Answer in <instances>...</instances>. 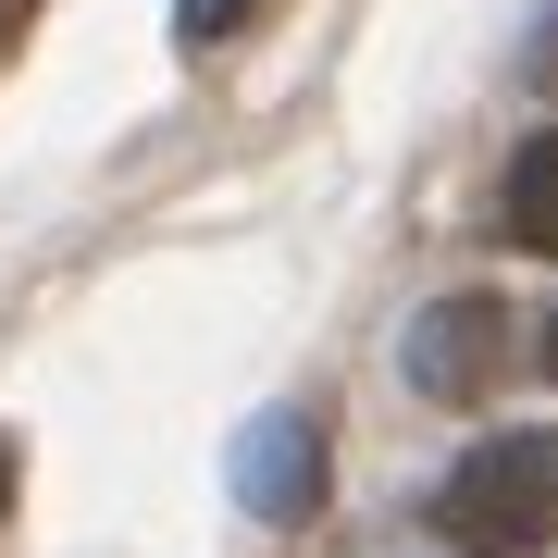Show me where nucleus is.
<instances>
[{"label":"nucleus","instance_id":"f257e3e1","mask_svg":"<svg viewBox=\"0 0 558 558\" xmlns=\"http://www.w3.org/2000/svg\"><path fill=\"white\" fill-rule=\"evenodd\" d=\"M435 521L472 558H534L558 534V435H484L459 472L435 484Z\"/></svg>","mask_w":558,"mask_h":558},{"label":"nucleus","instance_id":"f03ea898","mask_svg":"<svg viewBox=\"0 0 558 558\" xmlns=\"http://www.w3.org/2000/svg\"><path fill=\"white\" fill-rule=\"evenodd\" d=\"M497 360H509V311L497 299H435L410 323V385L447 398V410H472L484 385H497Z\"/></svg>","mask_w":558,"mask_h":558},{"label":"nucleus","instance_id":"7ed1b4c3","mask_svg":"<svg viewBox=\"0 0 558 558\" xmlns=\"http://www.w3.org/2000/svg\"><path fill=\"white\" fill-rule=\"evenodd\" d=\"M236 497L260 521H311L323 509V422L311 410H260L236 435Z\"/></svg>","mask_w":558,"mask_h":558},{"label":"nucleus","instance_id":"20e7f679","mask_svg":"<svg viewBox=\"0 0 558 558\" xmlns=\"http://www.w3.org/2000/svg\"><path fill=\"white\" fill-rule=\"evenodd\" d=\"M509 236L558 260V124H546V137H521V161H509Z\"/></svg>","mask_w":558,"mask_h":558},{"label":"nucleus","instance_id":"39448f33","mask_svg":"<svg viewBox=\"0 0 558 558\" xmlns=\"http://www.w3.org/2000/svg\"><path fill=\"white\" fill-rule=\"evenodd\" d=\"M248 13H260V0H174V38H186V50H223Z\"/></svg>","mask_w":558,"mask_h":558},{"label":"nucleus","instance_id":"423d86ee","mask_svg":"<svg viewBox=\"0 0 558 558\" xmlns=\"http://www.w3.org/2000/svg\"><path fill=\"white\" fill-rule=\"evenodd\" d=\"M25 13H38V0H0V50H13V38H25Z\"/></svg>","mask_w":558,"mask_h":558},{"label":"nucleus","instance_id":"0eeeda50","mask_svg":"<svg viewBox=\"0 0 558 558\" xmlns=\"http://www.w3.org/2000/svg\"><path fill=\"white\" fill-rule=\"evenodd\" d=\"M534 75H546V87H558V25H546V50H534Z\"/></svg>","mask_w":558,"mask_h":558},{"label":"nucleus","instance_id":"6e6552de","mask_svg":"<svg viewBox=\"0 0 558 558\" xmlns=\"http://www.w3.org/2000/svg\"><path fill=\"white\" fill-rule=\"evenodd\" d=\"M0 509H13V447H0Z\"/></svg>","mask_w":558,"mask_h":558},{"label":"nucleus","instance_id":"1a4fd4ad","mask_svg":"<svg viewBox=\"0 0 558 558\" xmlns=\"http://www.w3.org/2000/svg\"><path fill=\"white\" fill-rule=\"evenodd\" d=\"M546 373H558V323H546Z\"/></svg>","mask_w":558,"mask_h":558}]
</instances>
